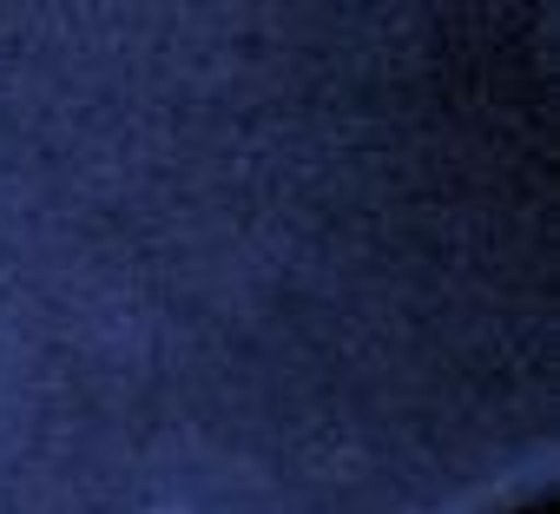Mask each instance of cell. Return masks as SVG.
Masks as SVG:
<instances>
[{
  "mask_svg": "<svg viewBox=\"0 0 560 514\" xmlns=\"http://www.w3.org/2000/svg\"><path fill=\"white\" fill-rule=\"evenodd\" d=\"M553 468V8H0V514H514Z\"/></svg>",
  "mask_w": 560,
  "mask_h": 514,
  "instance_id": "6da1fadb",
  "label": "cell"
}]
</instances>
